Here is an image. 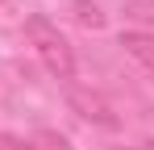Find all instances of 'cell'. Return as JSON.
Wrapping results in <instances>:
<instances>
[{
  "label": "cell",
  "instance_id": "obj_4",
  "mask_svg": "<svg viewBox=\"0 0 154 150\" xmlns=\"http://www.w3.org/2000/svg\"><path fill=\"white\" fill-rule=\"evenodd\" d=\"M121 46H125V54H133V58L154 75V38L150 33H133V29H129V33H121Z\"/></svg>",
  "mask_w": 154,
  "mask_h": 150
},
{
  "label": "cell",
  "instance_id": "obj_3",
  "mask_svg": "<svg viewBox=\"0 0 154 150\" xmlns=\"http://www.w3.org/2000/svg\"><path fill=\"white\" fill-rule=\"evenodd\" d=\"M4 146H8V150H71L67 138L54 133V129H38V133H29V138H21V142L4 138Z\"/></svg>",
  "mask_w": 154,
  "mask_h": 150
},
{
  "label": "cell",
  "instance_id": "obj_1",
  "mask_svg": "<svg viewBox=\"0 0 154 150\" xmlns=\"http://www.w3.org/2000/svg\"><path fill=\"white\" fill-rule=\"evenodd\" d=\"M25 38H29V46L38 50L42 67H46L54 79H63V83L75 79V50H71V42L58 33V25H54L50 17H42V13L25 17Z\"/></svg>",
  "mask_w": 154,
  "mask_h": 150
},
{
  "label": "cell",
  "instance_id": "obj_2",
  "mask_svg": "<svg viewBox=\"0 0 154 150\" xmlns=\"http://www.w3.org/2000/svg\"><path fill=\"white\" fill-rule=\"evenodd\" d=\"M71 108H75L83 121H96V125H117V117H112V108L104 104L100 96H88V92H71Z\"/></svg>",
  "mask_w": 154,
  "mask_h": 150
},
{
  "label": "cell",
  "instance_id": "obj_6",
  "mask_svg": "<svg viewBox=\"0 0 154 150\" xmlns=\"http://www.w3.org/2000/svg\"><path fill=\"white\" fill-rule=\"evenodd\" d=\"M125 17L137 25H154V0H125Z\"/></svg>",
  "mask_w": 154,
  "mask_h": 150
},
{
  "label": "cell",
  "instance_id": "obj_7",
  "mask_svg": "<svg viewBox=\"0 0 154 150\" xmlns=\"http://www.w3.org/2000/svg\"><path fill=\"white\" fill-rule=\"evenodd\" d=\"M0 150H8V146H4V138H0Z\"/></svg>",
  "mask_w": 154,
  "mask_h": 150
},
{
  "label": "cell",
  "instance_id": "obj_5",
  "mask_svg": "<svg viewBox=\"0 0 154 150\" xmlns=\"http://www.w3.org/2000/svg\"><path fill=\"white\" fill-rule=\"evenodd\" d=\"M75 21L83 25V29H100V25H104V13L92 4V0H75Z\"/></svg>",
  "mask_w": 154,
  "mask_h": 150
}]
</instances>
